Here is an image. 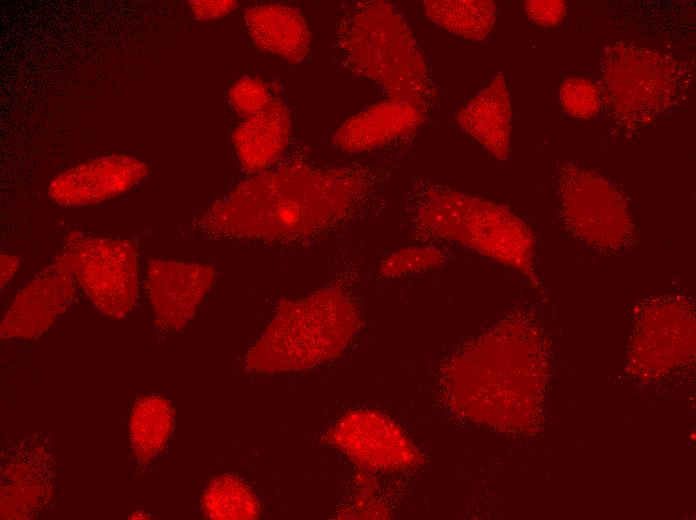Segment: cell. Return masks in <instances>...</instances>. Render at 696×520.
<instances>
[{"label": "cell", "instance_id": "obj_7", "mask_svg": "<svg viewBox=\"0 0 696 520\" xmlns=\"http://www.w3.org/2000/svg\"><path fill=\"white\" fill-rule=\"evenodd\" d=\"M362 472H394L424 462L401 427L374 410H352L341 416L323 437Z\"/></svg>", "mask_w": 696, "mask_h": 520}, {"label": "cell", "instance_id": "obj_22", "mask_svg": "<svg viewBox=\"0 0 696 520\" xmlns=\"http://www.w3.org/2000/svg\"><path fill=\"white\" fill-rule=\"evenodd\" d=\"M524 9L531 20L543 26H555L566 13V3L561 0H530Z\"/></svg>", "mask_w": 696, "mask_h": 520}, {"label": "cell", "instance_id": "obj_19", "mask_svg": "<svg viewBox=\"0 0 696 520\" xmlns=\"http://www.w3.org/2000/svg\"><path fill=\"white\" fill-rule=\"evenodd\" d=\"M445 257V253L433 245L408 247L388 256L380 266V273L396 277L419 272L440 265Z\"/></svg>", "mask_w": 696, "mask_h": 520}, {"label": "cell", "instance_id": "obj_4", "mask_svg": "<svg viewBox=\"0 0 696 520\" xmlns=\"http://www.w3.org/2000/svg\"><path fill=\"white\" fill-rule=\"evenodd\" d=\"M341 29V46L354 70L382 85L391 99L419 110L426 105L430 80L425 60L390 4L360 3Z\"/></svg>", "mask_w": 696, "mask_h": 520}, {"label": "cell", "instance_id": "obj_5", "mask_svg": "<svg viewBox=\"0 0 696 520\" xmlns=\"http://www.w3.org/2000/svg\"><path fill=\"white\" fill-rule=\"evenodd\" d=\"M560 219L587 247L621 251L632 244L635 227L623 191L598 171L574 161L558 162L554 173Z\"/></svg>", "mask_w": 696, "mask_h": 520}, {"label": "cell", "instance_id": "obj_8", "mask_svg": "<svg viewBox=\"0 0 696 520\" xmlns=\"http://www.w3.org/2000/svg\"><path fill=\"white\" fill-rule=\"evenodd\" d=\"M75 297L76 280L53 261L18 292L1 322V337H39L65 312Z\"/></svg>", "mask_w": 696, "mask_h": 520}, {"label": "cell", "instance_id": "obj_15", "mask_svg": "<svg viewBox=\"0 0 696 520\" xmlns=\"http://www.w3.org/2000/svg\"><path fill=\"white\" fill-rule=\"evenodd\" d=\"M250 117L235 130L234 143L243 163L263 167L277 157L286 142L287 114L277 103H269Z\"/></svg>", "mask_w": 696, "mask_h": 520}, {"label": "cell", "instance_id": "obj_12", "mask_svg": "<svg viewBox=\"0 0 696 520\" xmlns=\"http://www.w3.org/2000/svg\"><path fill=\"white\" fill-rule=\"evenodd\" d=\"M422 121L421 110L389 99L347 120L335 133L333 141L346 151H364L407 135Z\"/></svg>", "mask_w": 696, "mask_h": 520}, {"label": "cell", "instance_id": "obj_3", "mask_svg": "<svg viewBox=\"0 0 696 520\" xmlns=\"http://www.w3.org/2000/svg\"><path fill=\"white\" fill-rule=\"evenodd\" d=\"M692 78L691 69L670 54L616 42L602 50L596 85L608 118L635 129L680 104Z\"/></svg>", "mask_w": 696, "mask_h": 520}, {"label": "cell", "instance_id": "obj_6", "mask_svg": "<svg viewBox=\"0 0 696 520\" xmlns=\"http://www.w3.org/2000/svg\"><path fill=\"white\" fill-rule=\"evenodd\" d=\"M82 287L95 307L125 317L138 296V255L132 242L70 231L54 259Z\"/></svg>", "mask_w": 696, "mask_h": 520}, {"label": "cell", "instance_id": "obj_1", "mask_svg": "<svg viewBox=\"0 0 696 520\" xmlns=\"http://www.w3.org/2000/svg\"><path fill=\"white\" fill-rule=\"evenodd\" d=\"M407 216L418 239L455 242L539 285L535 235L506 206L439 185L416 184Z\"/></svg>", "mask_w": 696, "mask_h": 520}, {"label": "cell", "instance_id": "obj_17", "mask_svg": "<svg viewBox=\"0 0 696 520\" xmlns=\"http://www.w3.org/2000/svg\"><path fill=\"white\" fill-rule=\"evenodd\" d=\"M203 514L217 520L256 519L261 512L260 502L252 490L237 476L224 474L212 479L202 498Z\"/></svg>", "mask_w": 696, "mask_h": 520}, {"label": "cell", "instance_id": "obj_14", "mask_svg": "<svg viewBox=\"0 0 696 520\" xmlns=\"http://www.w3.org/2000/svg\"><path fill=\"white\" fill-rule=\"evenodd\" d=\"M247 22L257 45L300 61L307 53L310 35L301 15L282 6H263L247 11Z\"/></svg>", "mask_w": 696, "mask_h": 520}, {"label": "cell", "instance_id": "obj_21", "mask_svg": "<svg viewBox=\"0 0 696 520\" xmlns=\"http://www.w3.org/2000/svg\"><path fill=\"white\" fill-rule=\"evenodd\" d=\"M229 98L234 108L245 117H250L270 103V96L265 88L252 80H241L229 91Z\"/></svg>", "mask_w": 696, "mask_h": 520}, {"label": "cell", "instance_id": "obj_24", "mask_svg": "<svg viewBox=\"0 0 696 520\" xmlns=\"http://www.w3.org/2000/svg\"><path fill=\"white\" fill-rule=\"evenodd\" d=\"M19 265V259L11 255H1V287L13 277Z\"/></svg>", "mask_w": 696, "mask_h": 520}, {"label": "cell", "instance_id": "obj_10", "mask_svg": "<svg viewBox=\"0 0 696 520\" xmlns=\"http://www.w3.org/2000/svg\"><path fill=\"white\" fill-rule=\"evenodd\" d=\"M212 268L198 264L149 262L147 293L159 325L181 329L212 285Z\"/></svg>", "mask_w": 696, "mask_h": 520}, {"label": "cell", "instance_id": "obj_11", "mask_svg": "<svg viewBox=\"0 0 696 520\" xmlns=\"http://www.w3.org/2000/svg\"><path fill=\"white\" fill-rule=\"evenodd\" d=\"M52 458L43 447L26 445L11 455L1 472V518L30 519L53 494Z\"/></svg>", "mask_w": 696, "mask_h": 520}, {"label": "cell", "instance_id": "obj_23", "mask_svg": "<svg viewBox=\"0 0 696 520\" xmlns=\"http://www.w3.org/2000/svg\"><path fill=\"white\" fill-rule=\"evenodd\" d=\"M194 16L199 20L222 17L236 7L235 1H190Z\"/></svg>", "mask_w": 696, "mask_h": 520}, {"label": "cell", "instance_id": "obj_2", "mask_svg": "<svg viewBox=\"0 0 696 520\" xmlns=\"http://www.w3.org/2000/svg\"><path fill=\"white\" fill-rule=\"evenodd\" d=\"M358 326L350 300L335 291H322L298 302H285L247 356L258 372L311 368L338 356Z\"/></svg>", "mask_w": 696, "mask_h": 520}, {"label": "cell", "instance_id": "obj_9", "mask_svg": "<svg viewBox=\"0 0 696 520\" xmlns=\"http://www.w3.org/2000/svg\"><path fill=\"white\" fill-rule=\"evenodd\" d=\"M148 173V165L135 157L102 156L59 174L49 186V196L62 206L97 204L130 190Z\"/></svg>", "mask_w": 696, "mask_h": 520}, {"label": "cell", "instance_id": "obj_20", "mask_svg": "<svg viewBox=\"0 0 696 520\" xmlns=\"http://www.w3.org/2000/svg\"><path fill=\"white\" fill-rule=\"evenodd\" d=\"M559 98L565 112L574 118H591L602 107L597 85L582 77L564 80L560 85Z\"/></svg>", "mask_w": 696, "mask_h": 520}, {"label": "cell", "instance_id": "obj_13", "mask_svg": "<svg viewBox=\"0 0 696 520\" xmlns=\"http://www.w3.org/2000/svg\"><path fill=\"white\" fill-rule=\"evenodd\" d=\"M512 109L502 74L471 99L457 114L459 126L496 159L509 155Z\"/></svg>", "mask_w": 696, "mask_h": 520}, {"label": "cell", "instance_id": "obj_16", "mask_svg": "<svg viewBox=\"0 0 696 520\" xmlns=\"http://www.w3.org/2000/svg\"><path fill=\"white\" fill-rule=\"evenodd\" d=\"M173 425L174 409L167 399L150 395L136 400L129 420V436L139 464H146L161 453Z\"/></svg>", "mask_w": 696, "mask_h": 520}, {"label": "cell", "instance_id": "obj_18", "mask_svg": "<svg viewBox=\"0 0 696 520\" xmlns=\"http://www.w3.org/2000/svg\"><path fill=\"white\" fill-rule=\"evenodd\" d=\"M427 16L445 29L464 38L482 40L495 21L492 1H425Z\"/></svg>", "mask_w": 696, "mask_h": 520}]
</instances>
